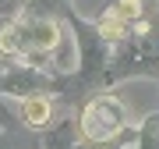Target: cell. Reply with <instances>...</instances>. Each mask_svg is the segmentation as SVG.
Returning a JSON list of instances; mask_svg holds the SVG:
<instances>
[{"label": "cell", "mask_w": 159, "mask_h": 149, "mask_svg": "<svg viewBox=\"0 0 159 149\" xmlns=\"http://www.w3.org/2000/svg\"><path fill=\"white\" fill-rule=\"evenodd\" d=\"M113 14L124 25H134L138 18H142V0H117V4H113Z\"/></svg>", "instance_id": "3"}, {"label": "cell", "mask_w": 159, "mask_h": 149, "mask_svg": "<svg viewBox=\"0 0 159 149\" xmlns=\"http://www.w3.org/2000/svg\"><path fill=\"white\" fill-rule=\"evenodd\" d=\"M57 4H64V0H57Z\"/></svg>", "instance_id": "4"}, {"label": "cell", "mask_w": 159, "mask_h": 149, "mask_svg": "<svg viewBox=\"0 0 159 149\" xmlns=\"http://www.w3.org/2000/svg\"><path fill=\"white\" fill-rule=\"evenodd\" d=\"M127 124H131V107L117 96V92H96V96L81 107V117H78V132L92 146L117 142V138L127 132Z\"/></svg>", "instance_id": "1"}, {"label": "cell", "mask_w": 159, "mask_h": 149, "mask_svg": "<svg viewBox=\"0 0 159 149\" xmlns=\"http://www.w3.org/2000/svg\"><path fill=\"white\" fill-rule=\"evenodd\" d=\"M18 117H21L25 128H46V124L53 121V99H50V92H39V96L21 99Z\"/></svg>", "instance_id": "2"}]
</instances>
